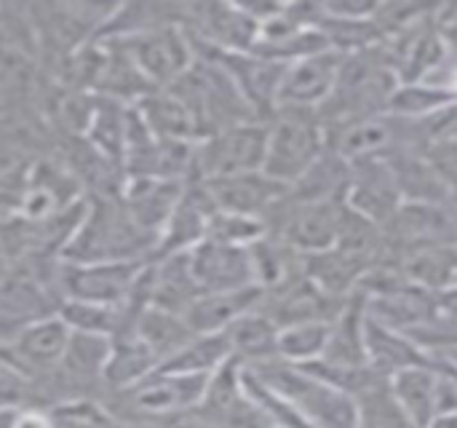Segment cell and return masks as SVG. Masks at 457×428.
<instances>
[{
  "mask_svg": "<svg viewBox=\"0 0 457 428\" xmlns=\"http://www.w3.org/2000/svg\"><path fill=\"white\" fill-rule=\"evenodd\" d=\"M345 198L337 201H292L284 196L265 217L268 233L284 241L297 255L332 249Z\"/></svg>",
  "mask_w": 457,
  "mask_h": 428,
  "instance_id": "obj_4",
  "label": "cell"
},
{
  "mask_svg": "<svg viewBox=\"0 0 457 428\" xmlns=\"http://www.w3.org/2000/svg\"><path fill=\"white\" fill-rule=\"evenodd\" d=\"M222 335L228 338L233 359H238L244 367H257L278 359V327L260 308L238 316Z\"/></svg>",
  "mask_w": 457,
  "mask_h": 428,
  "instance_id": "obj_19",
  "label": "cell"
},
{
  "mask_svg": "<svg viewBox=\"0 0 457 428\" xmlns=\"http://www.w3.org/2000/svg\"><path fill=\"white\" fill-rule=\"evenodd\" d=\"M54 306L46 290L21 273L0 276V316L8 322H37L51 316Z\"/></svg>",
  "mask_w": 457,
  "mask_h": 428,
  "instance_id": "obj_28",
  "label": "cell"
},
{
  "mask_svg": "<svg viewBox=\"0 0 457 428\" xmlns=\"http://www.w3.org/2000/svg\"><path fill=\"white\" fill-rule=\"evenodd\" d=\"M158 359L155 354L131 332L126 340H115L112 338V348L107 357V365L102 370V378L112 386V389H134L137 383H142L147 375H153L158 370Z\"/></svg>",
  "mask_w": 457,
  "mask_h": 428,
  "instance_id": "obj_26",
  "label": "cell"
},
{
  "mask_svg": "<svg viewBox=\"0 0 457 428\" xmlns=\"http://www.w3.org/2000/svg\"><path fill=\"white\" fill-rule=\"evenodd\" d=\"M431 83H434V86H442V88H447V91H450V94H453V97L457 99V56H453V59H450V64H447V67H445V70H442V72H439V75H436Z\"/></svg>",
  "mask_w": 457,
  "mask_h": 428,
  "instance_id": "obj_43",
  "label": "cell"
},
{
  "mask_svg": "<svg viewBox=\"0 0 457 428\" xmlns=\"http://www.w3.org/2000/svg\"><path fill=\"white\" fill-rule=\"evenodd\" d=\"M268 123V150L262 172L292 188L329 147L327 129L316 110L276 107Z\"/></svg>",
  "mask_w": 457,
  "mask_h": 428,
  "instance_id": "obj_2",
  "label": "cell"
},
{
  "mask_svg": "<svg viewBox=\"0 0 457 428\" xmlns=\"http://www.w3.org/2000/svg\"><path fill=\"white\" fill-rule=\"evenodd\" d=\"M72 330L59 319V316H46L37 322L24 324V330L16 338V354L27 362V365H37V367H48L62 362L67 343H70Z\"/></svg>",
  "mask_w": 457,
  "mask_h": 428,
  "instance_id": "obj_27",
  "label": "cell"
},
{
  "mask_svg": "<svg viewBox=\"0 0 457 428\" xmlns=\"http://www.w3.org/2000/svg\"><path fill=\"white\" fill-rule=\"evenodd\" d=\"M351 164V180H348V193L345 204L356 209L359 214L370 217L378 225H386L396 209L404 204L394 169L386 155H367L348 161Z\"/></svg>",
  "mask_w": 457,
  "mask_h": 428,
  "instance_id": "obj_9",
  "label": "cell"
},
{
  "mask_svg": "<svg viewBox=\"0 0 457 428\" xmlns=\"http://www.w3.org/2000/svg\"><path fill=\"white\" fill-rule=\"evenodd\" d=\"M303 273L327 295L335 300H345L359 290L361 276L367 273V265L351 260L348 255L332 249L303 255Z\"/></svg>",
  "mask_w": 457,
  "mask_h": 428,
  "instance_id": "obj_21",
  "label": "cell"
},
{
  "mask_svg": "<svg viewBox=\"0 0 457 428\" xmlns=\"http://www.w3.org/2000/svg\"><path fill=\"white\" fill-rule=\"evenodd\" d=\"M367 295L353 292L337 316L329 322V335H327V348L324 357L332 365H348V367H364L370 365L367 359Z\"/></svg>",
  "mask_w": 457,
  "mask_h": 428,
  "instance_id": "obj_14",
  "label": "cell"
},
{
  "mask_svg": "<svg viewBox=\"0 0 457 428\" xmlns=\"http://www.w3.org/2000/svg\"><path fill=\"white\" fill-rule=\"evenodd\" d=\"M268 233L265 220L246 217V214H230V212H214L206 225V239L230 244V247H252Z\"/></svg>",
  "mask_w": 457,
  "mask_h": 428,
  "instance_id": "obj_36",
  "label": "cell"
},
{
  "mask_svg": "<svg viewBox=\"0 0 457 428\" xmlns=\"http://www.w3.org/2000/svg\"><path fill=\"white\" fill-rule=\"evenodd\" d=\"M142 123L147 131L161 134L163 139H174V142H185L190 137H195V126L198 118L193 115V110L187 107L185 99L177 97H145L142 99Z\"/></svg>",
  "mask_w": 457,
  "mask_h": 428,
  "instance_id": "obj_30",
  "label": "cell"
},
{
  "mask_svg": "<svg viewBox=\"0 0 457 428\" xmlns=\"http://www.w3.org/2000/svg\"><path fill=\"white\" fill-rule=\"evenodd\" d=\"M428 357H434L439 365H445V367H450V370H455L457 373V346L439 348V351H434V354H428Z\"/></svg>",
  "mask_w": 457,
  "mask_h": 428,
  "instance_id": "obj_44",
  "label": "cell"
},
{
  "mask_svg": "<svg viewBox=\"0 0 457 428\" xmlns=\"http://www.w3.org/2000/svg\"><path fill=\"white\" fill-rule=\"evenodd\" d=\"M426 428H457V413H450V415H439L434 418Z\"/></svg>",
  "mask_w": 457,
  "mask_h": 428,
  "instance_id": "obj_46",
  "label": "cell"
},
{
  "mask_svg": "<svg viewBox=\"0 0 457 428\" xmlns=\"http://www.w3.org/2000/svg\"><path fill=\"white\" fill-rule=\"evenodd\" d=\"M134 335L155 354L158 362H166L169 357H174L177 351H182L195 335L187 330L182 314L174 311H163L155 306H147L137 322H134Z\"/></svg>",
  "mask_w": 457,
  "mask_h": 428,
  "instance_id": "obj_24",
  "label": "cell"
},
{
  "mask_svg": "<svg viewBox=\"0 0 457 428\" xmlns=\"http://www.w3.org/2000/svg\"><path fill=\"white\" fill-rule=\"evenodd\" d=\"M348 300V298H345ZM345 300L327 298L303 271L273 290H262L260 311L268 314L278 330L305 322H332Z\"/></svg>",
  "mask_w": 457,
  "mask_h": 428,
  "instance_id": "obj_10",
  "label": "cell"
},
{
  "mask_svg": "<svg viewBox=\"0 0 457 428\" xmlns=\"http://www.w3.org/2000/svg\"><path fill=\"white\" fill-rule=\"evenodd\" d=\"M11 428H54L51 418H46L43 413H35V410H21L16 415V421L11 424Z\"/></svg>",
  "mask_w": 457,
  "mask_h": 428,
  "instance_id": "obj_42",
  "label": "cell"
},
{
  "mask_svg": "<svg viewBox=\"0 0 457 428\" xmlns=\"http://www.w3.org/2000/svg\"><path fill=\"white\" fill-rule=\"evenodd\" d=\"M329 322H305L278 330V359L289 365H308L324 357Z\"/></svg>",
  "mask_w": 457,
  "mask_h": 428,
  "instance_id": "obj_32",
  "label": "cell"
},
{
  "mask_svg": "<svg viewBox=\"0 0 457 428\" xmlns=\"http://www.w3.org/2000/svg\"><path fill=\"white\" fill-rule=\"evenodd\" d=\"M434 21H436V29L442 32L445 43L450 46L453 56H457V3H439Z\"/></svg>",
  "mask_w": 457,
  "mask_h": 428,
  "instance_id": "obj_40",
  "label": "cell"
},
{
  "mask_svg": "<svg viewBox=\"0 0 457 428\" xmlns=\"http://www.w3.org/2000/svg\"><path fill=\"white\" fill-rule=\"evenodd\" d=\"M209 378L212 375H174V373L155 370L142 383L129 389L126 399L131 402L134 410H139L150 418L195 410L204 402Z\"/></svg>",
  "mask_w": 457,
  "mask_h": 428,
  "instance_id": "obj_13",
  "label": "cell"
},
{
  "mask_svg": "<svg viewBox=\"0 0 457 428\" xmlns=\"http://www.w3.org/2000/svg\"><path fill=\"white\" fill-rule=\"evenodd\" d=\"M356 428H359V426H356Z\"/></svg>",
  "mask_w": 457,
  "mask_h": 428,
  "instance_id": "obj_48",
  "label": "cell"
},
{
  "mask_svg": "<svg viewBox=\"0 0 457 428\" xmlns=\"http://www.w3.org/2000/svg\"><path fill=\"white\" fill-rule=\"evenodd\" d=\"M359 428H418L402 410L391 391V381H378L361 397H356Z\"/></svg>",
  "mask_w": 457,
  "mask_h": 428,
  "instance_id": "obj_31",
  "label": "cell"
},
{
  "mask_svg": "<svg viewBox=\"0 0 457 428\" xmlns=\"http://www.w3.org/2000/svg\"><path fill=\"white\" fill-rule=\"evenodd\" d=\"M110 348H112V338H107V335L72 332L70 343H67V351L62 357V365L72 378L91 381V378L102 375V370L107 365V357H110Z\"/></svg>",
  "mask_w": 457,
  "mask_h": 428,
  "instance_id": "obj_33",
  "label": "cell"
},
{
  "mask_svg": "<svg viewBox=\"0 0 457 428\" xmlns=\"http://www.w3.org/2000/svg\"><path fill=\"white\" fill-rule=\"evenodd\" d=\"M56 316H59L72 332H91V335L115 338V332L120 330L118 306H99V303L64 300V303L59 306Z\"/></svg>",
  "mask_w": 457,
  "mask_h": 428,
  "instance_id": "obj_35",
  "label": "cell"
},
{
  "mask_svg": "<svg viewBox=\"0 0 457 428\" xmlns=\"http://www.w3.org/2000/svg\"><path fill=\"white\" fill-rule=\"evenodd\" d=\"M431 359H434V357H431ZM442 367H445V365H442ZM447 370H450V367H447ZM450 373H453V375H455V381H457V373H455V370H450Z\"/></svg>",
  "mask_w": 457,
  "mask_h": 428,
  "instance_id": "obj_47",
  "label": "cell"
},
{
  "mask_svg": "<svg viewBox=\"0 0 457 428\" xmlns=\"http://www.w3.org/2000/svg\"><path fill=\"white\" fill-rule=\"evenodd\" d=\"M439 311L457 322V290L450 292V295H445V298H439Z\"/></svg>",
  "mask_w": 457,
  "mask_h": 428,
  "instance_id": "obj_45",
  "label": "cell"
},
{
  "mask_svg": "<svg viewBox=\"0 0 457 428\" xmlns=\"http://www.w3.org/2000/svg\"><path fill=\"white\" fill-rule=\"evenodd\" d=\"M150 428H153V426H150Z\"/></svg>",
  "mask_w": 457,
  "mask_h": 428,
  "instance_id": "obj_49",
  "label": "cell"
},
{
  "mask_svg": "<svg viewBox=\"0 0 457 428\" xmlns=\"http://www.w3.org/2000/svg\"><path fill=\"white\" fill-rule=\"evenodd\" d=\"M337 252L348 255L351 260L372 268L380 255H383V247H386V233H383V225L372 222L370 217L359 214L356 209H351L348 204L343 206V214H340V225H337V236H335V244H332Z\"/></svg>",
  "mask_w": 457,
  "mask_h": 428,
  "instance_id": "obj_25",
  "label": "cell"
},
{
  "mask_svg": "<svg viewBox=\"0 0 457 428\" xmlns=\"http://www.w3.org/2000/svg\"><path fill=\"white\" fill-rule=\"evenodd\" d=\"M378 0H327L321 11L337 19H372Z\"/></svg>",
  "mask_w": 457,
  "mask_h": 428,
  "instance_id": "obj_39",
  "label": "cell"
},
{
  "mask_svg": "<svg viewBox=\"0 0 457 428\" xmlns=\"http://www.w3.org/2000/svg\"><path fill=\"white\" fill-rule=\"evenodd\" d=\"M386 158L394 169V177L404 201H415V204L453 201L420 150H394Z\"/></svg>",
  "mask_w": 457,
  "mask_h": 428,
  "instance_id": "obj_23",
  "label": "cell"
},
{
  "mask_svg": "<svg viewBox=\"0 0 457 428\" xmlns=\"http://www.w3.org/2000/svg\"><path fill=\"white\" fill-rule=\"evenodd\" d=\"M407 281L426 295L445 298L457 290V244H428L402 255Z\"/></svg>",
  "mask_w": 457,
  "mask_h": 428,
  "instance_id": "obj_16",
  "label": "cell"
},
{
  "mask_svg": "<svg viewBox=\"0 0 457 428\" xmlns=\"http://www.w3.org/2000/svg\"><path fill=\"white\" fill-rule=\"evenodd\" d=\"M153 428H214L209 424V418L195 407V410H182V413H171L163 418H153Z\"/></svg>",
  "mask_w": 457,
  "mask_h": 428,
  "instance_id": "obj_41",
  "label": "cell"
},
{
  "mask_svg": "<svg viewBox=\"0 0 457 428\" xmlns=\"http://www.w3.org/2000/svg\"><path fill=\"white\" fill-rule=\"evenodd\" d=\"M134 56H137V67L158 83L177 80L187 70V62H190L187 43L179 38L177 29L150 32L145 40H139Z\"/></svg>",
  "mask_w": 457,
  "mask_h": 428,
  "instance_id": "obj_22",
  "label": "cell"
},
{
  "mask_svg": "<svg viewBox=\"0 0 457 428\" xmlns=\"http://www.w3.org/2000/svg\"><path fill=\"white\" fill-rule=\"evenodd\" d=\"M399 83L402 80L380 43L356 54H345L329 99L316 110L327 129V137L351 123L386 113Z\"/></svg>",
  "mask_w": 457,
  "mask_h": 428,
  "instance_id": "obj_1",
  "label": "cell"
},
{
  "mask_svg": "<svg viewBox=\"0 0 457 428\" xmlns=\"http://www.w3.org/2000/svg\"><path fill=\"white\" fill-rule=\"evenodd\" d=\"M367 311L370 319L378 324H386L396 332H415L426 324H431L439 316V298L426 295L418 287H404L388 295L367 298Z\"/></svg>",
  "mask_w": 457,
  "mask_h": 428,
  "instance_id": "obj_17",
  "label": "cell"
},
{
  "mask_svg": "<svg viewBox=\"0 0 457 428\" xmlns=\"http://www.w3.org/2000/svg\"><path fill=\"white\" fill-rule=\"evenodd\" d=\"M262 300L260 287H246L236 292H214L198 295L185 311L182 319L193 335H220L225 332L238 316L254 311Z\"/></svg>",
  "mask_w": 457,
  "mask_h": 428,
  "instance_id": "obj_15",
  "label": "cell"
},
{
  "mask_svg": "<svg viewBox=\"0 0 457 428\" xmlns=\"http://www.w3.org/2000/svg\"><path fill=\"white\" fill-rule=\"evenodd\" d=\"M436 5L439 3H412V0H396L394 3V0H386V3H378L372 21L380 32V40H386V38L402 35L404 29L428 19L436 11Z\"/></svg>",
  "mask_w": 457,
  "mask_h": 428,
  "instance_id": "obj_37",
  "label": "cell"
},
{
  "mask_svg": "<svg viewBox=\"0 0 457 428\" xmlns=\"http://www.w3.org/2000/svg\"><path fill=\"white\" fill-rule=\"evenodd\" d=\"M252 370L262 383H268L276 394H281L311 428H356L359 410L356 399L321 383L311 373L297 365L273 359Z\"/></svg>",
  "mask_w": 457,
  "mask_h": 428,
  "instance_id": "obj_3",
  "label": "cell"
},
{
  "mask_svg": "<svg viewBox=\"0 0 457 428\" xmlns=\"http://www.w3.org/2000/svg\"><path fill=\"white\" fill-rule=\"evenodd\" d=\"M340 64H343V54L332 48H324L319 54H311L289 64L278 86V107L319 110L329 99L337 83Z\"/></svg>",
  "mask_w": 457,
  "mask_h": 428,
  "instance_id": "obj_12",
  "label": "cell"
},
{
  "mask_svg": "<svg viewBox=\"0 0 457 428\" xmlns=\"http://www.w3.org/2000/svg\"><path fill=\"white\" fill-rule=\"evenodd\" d=\"M367 359L370 367L388 381L407 367L431 362V357L410 335L378 324L375 319H367Z\"/></svg>",
  "mask_w": 457,
  "mask_h": 428,
  "instance_id": "obj_20",
  "label": "cell"
},
{
  "mask_svg": "<svg viewBox=\"0 0 457 428\" xmlns=\"http://www.w3.org/2000/svg\"><path fill=\"white\" fill-rule=\"evenodd\" d=\"M420 153L426 155L428 166L434 169V174L439 177V182L445 185V190L450 193V198L457 201V139L428 145Z\"/></svg>",
  "mask_w": 457,
  "mask_h": 428,
  "instance_id": "obj_38",
  "label": "cell"
},
{
  "mask_svg": "<svg viewBox=\"0 0 457 428\" xmlns=\"http://www.w3.org/2000/svg\"><path fill=\"white\" fill-rule=\"evenodd\" d=\"M230 346L228 338L220 335H195L182 351L169 357L166 362L158 365L161 373H174V375H212L230 359Z\"/></svg>",
  "mask_w": 457,
  "mask_h": 428,
  "instance_id": "obj_29",
  "label": "cell"
},
{
  "mask_svg": "<svg viewBox=\"0 0 457 428\" xmlns=\"http://www.w3.org/2000/svg\"><path fill=\"white\" fill-rule=\"evenodd\" d=\"M455 102V97L434 83H399L396 94L388 102L391 115L396 118H407V121H420L436 110H442L445 105Z\"/></svg>",
  "mask_w": 457,
  "mask_h": 428,
  "instance_id": "obj_34",
  "label": "cell"
},
{
  "mask_svg": "<svg viewBox=\"0 0 457 428\" xmlns=\"http://www.w3.org/2000/svg\"><path fill=\"white\" fill-rule=\"evenodd\" d=\"M204 190L217 212L246 214V217H260V220H265L276 209V204L289 193L287 185L270 180L265 172L204 180Z\"/></svg>",
  "mask_w": 457,
  "mask_h": 428,
  "instance_id": "obj_11",
  "label": "cell"
},
{
  "mask_svg": "<svg viewBox=\"0 0 457 428\" xmlns=\"http://www.w3.org/2000/svg\"><path fill=\"white\" fill-rule=\"evenodd\" d=\"M190 276L198 295L257 287L249 249L220 244L212 239H204L190 249Z\"/></svg>",
  "mask_w": 457,
  "mask_h": 428,
  "instance_id": "obj_8",
  "label": "cell"
},
{
  "mask_svg": "<svg viewBox=\"0 0 457 428\" xmlns=\"http://www.w3.org/2000/svg\"><path fill=\"white\" fill-rule=\"evenodd\" d=\"M142 273V263H70L62 268V290L67 300L118 306L131 298Z\"/></svg>",
  "mask_w": 457,
  "mask_h": 428,
  "instance_id": "obj_7",
  "label": "cell"
},
{
  "mask_svg": "<svg viewBox=\"0 0 457 428\" xmlns=\"http://www.w3.org/2000/svg\"><path fill=\"white\" fill-rule=\"evenodd\" d=\"M147 231H142L129 214L102 209L94 212L80 233L67 247L70 263H126L147 247Z\"/></svg>",
  "mask_w": 457,
  "mask_h": 428,
  "instance_id": "obj_6",
  "label": "cell"
},
{
  "mask_svg": "<svg viewBox=\"0 0 457 428\" xmlns=\"http://www.w3.org/2000/svg\"><path fill=\"white\" fill-rule=\"evenodd\" d=\"M391 391L410 421L426 428L439 415V365L431 359L396 373L391 378Z\"/></svg>",
  "mask_w": 457,
  "mask_h": 428,
  "instance_id": "obj_18",
  "label": "cell"
},
{
  "mask_svg": "<svg viewBox=\"0 0 457 428\" xmlns=\"http://www.w3.org/2000/svg\"><path fill=\"white\" fill-rule=\"evenodd\" d=\"M265 150H268L265 121L236 123L209 134V139L195 153V166L201 169L204 180L262 172Z\"/></svg>",
  "mask_w": 457,
  "mask_h": 428,
  "instance_id": "obj_5",
  "label": "cell"
}]
</instances>
